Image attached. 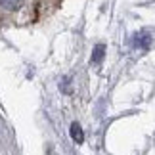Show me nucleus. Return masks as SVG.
Masks as SVG:
<instances>
[{"mask_svg": "<svg viewBox=\"0 0 155 155\" xmlns=\"http://www.w3.org/2000/svg\"><path fill=\"white\" fill-rule=\"evenodd\" d=\"M132 44L136 46V48H147V46L151 44V35L142 31V33H136L132 37Z\"/></svg>", "mask_w": 155, "mask_h": 155, "instance_id": "1", "label": "nucleus"}, {"mask_svg": "<svg viewBox=\"0 0 155 155\" xmlns=\"http://www.w3.org/2000/svg\"><path fill=\"white\" fill-rule=\"evenodd\" d=\"M71 138H73L77 144H82V142H84V132H82V128H81V124L79 123H73L71 124Z\"/></svg>", "mask_w": 155, "mask_h": 155, "instance_id": "2", "label": "nucleus"}, {"mask_svg": "<svg viewBox=\"0 0 155 155\" xmlns=\"http://www.w3.org/2000/svg\"><path fill=\"white\" fill-rule=\"evenodd\" d=\"M21 4H23V0H0V6H2L4 10H10V12L19 10Z\"/></svg>", "mask_w": 155, "mask_h": 155, "instance_id": "3", "label": "nucleus"}, {"mask_svg": "<svg viewBox=\"0 0 155 155\" xmlns=\"http://www.w3.org/2000/svg\"><path fill=\"white\" fill-rule=\"evenodd\" d=\"M104 54H105V46L104 44H96L94 46V52H92V63H100L104 59Z\"/></svg>", "mask_w": 155, "mask_h": 155, "instance_id": "4", "label": "nucleus"}]
</instances>
